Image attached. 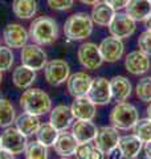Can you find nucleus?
Here are the masks:
<instances>
[{
  "label": "nucleus",
  "mask_w": 151,
  "mask_h": 159,
  "mask_svg": "<svg viewBox=\"0 0 151 159\" xmlns=\"http://www.w3.org/2000/svg\"><path fill=\"white\" fill-rule=\"evenodd\" d=\"M29 39L37 45H50L58 39V25L49 16L36 17L29 25Z\"/></svg>",
  "instance_id": "obj_1"
},
{
  "label": "nucleus",
  "mask_w": 151,
  "mask_h": 159,
  "mask_svg": "<svg viewBox=\"0 0 151 159\" xmlns=\"http://www.w3.org/2000/svg\"><path fill=\"white\" fill-rule=\"evenodd\" d=\"M20 106L33 116H44L52 110V99L41 89L28 88L20 97Z\"/></svg>",
  "instance_id": "obj_3"
},
{
  "label": "nucleus",
  "mask_w": 151,
  "mask_h": 159,
  "mask_svg": "<svg viewBox=\"0 0 151 159\" xmlns=\"http://www.w3.org/2000/svg\"><path fill=\"white\" fill-rule=\"evenodd\" d=\"M110 89H112V99L115 102L126 101L133 92L131 82L125 76H114L110 80Z\"/></svg>",
  "instance_id": "obj_19"
},
{
  "label": "nucleus",
  "mask_w": 151,
  "mask_h": 159,
  "mask_svg": "<svg viewBox=\"0 0 151 159\" xmlns=\"http://www.w3.org/2000/svg\"><path fill=\"white\" fill-rule=\"evenodd\" d=\"M119 138L121 137H119L118 129H115L114 126H103L98 129L97 135H95L93 142L95 147H98L101 151L108 154L112 148L118 146Z\"/></svg>",
  "instance_id": "obj_15"
},
{
  "label": "nucleus",
  "mask_w": 151,
  "mask_h": 159,
  "mask_svg": "<svg viewBox=\"0 0 151 159\" xmlns=\"http://www.w3.org/2000/svg\"><path fill=\"white\" fill-rule=\"evenodd\" d=\"M77 57L80 64L89 70H97V69L105 62L99 53L98 45L94 43H84L78 47Z\"/></svg>",
  "instance_id": "obj_9"
},
{
  "label": "nucleus",
  "mask_w": 151,
  "mask_h": 159,
  "mask_svg": "<svg viewBox=\"0 0 151 159\" xmlns=\"http://www.w3.org/2000/svg\"><path fill=\"white\" fill-rule=\"evenodd\" d=\"M144 27H146L147 31H151V15L144 20Z\"/></svg>",
  "instance_id": "obj_42"
},
{
  "label": "nucleus",
  "mask_w": 151,
  "mask_h": 159,
  "mask_svg": "<svg viewBox=\"0 0 151 159\" xmlns=\"http://www.w3.org/2000/svg\"><path fill=\"white\" fill-rule=\"evenodd\" d=\"M114 13H115L114 9L102 0V2H99L95 4V6H93L92 12H90V17H92L93 23L97 24V25L108 27L110 21H112Z\"/></svg>",
  "instance_id": "obj_23"
},
{
  "label": "nucleus",
  "mask_w": 151,
  "mask_h": 159,
  "mask_svg": "<svg viewBox=\"0 0 151 159\" xmlns=\"http://www.w3.org/2000/svg\"><path fill=\"white\" fill-rule=\"evenodd\" d=\"M150 2H151V0H150Z\"/></svg>",
  "instance_id": "obj_48"
},
{
  "label": "nucleus",
  "mask_w": 151,
  "mask_h": 159,
  "mask_svg": "<svg viewBox=\"0 0 151 159\" xmlns=\"http://www.w3.org/2000/svg\"><path fill=\"white\" fill-rule=\"evenodd\" d=\"M28 39H29V33L20 24L12 23L4 28L3 40L6 43V45L11 49H20L24 45H27Z\"/></svg>",
  "instance_id": "obj_12"
},
{
  "label": "nucleus",
  "mask_w": 151,
  "mask_h": 159,
  "mask_svg": "<svg viewBox=\"0 0 151 159\" xmlns=\"http://www.w3.org/2000/svg\"><path fill=\"white\" fill-rule=\"evenodd\" d=\"M108 159H122L123 157H122V152H121V150L118 148V146L117 147H114V148H112L108 154Z\"/></svg>",
  "instance_id": "obj_38"
},
{
  "label": "nucleus",
  "mask_w": 151,
  "mask_h": 159,
  "mask_svg": "<svg viewBox=\"0 0 151 159\" xmlns=\"http://www.w3.org/2000/svg\"><path fill=\"white\" fill-rule=\"evenodd\" d=\"M60 159H72V158H70V157H61Z\"/></svg>",
  "instance_id": "obj_45"
},
{
  "label": "nucleus",
  "mask_w": 151,
  "mask_h": 159,
  "mask_svg": "<svg viewBox=\"0 0 151 159\" xmlns=\"http://www.w3.org/2000/svg\"><path fill=\"white\" fill-rule=\"evenodd\" d=\"M78 146V142L76 141V138L73 137L72 131H60L57 141L53 145L54 151L60 157H72L74 155V151Z\"/></svg>",
  "instance_id": "obj_21"
},
{
  "label": "nucleus",
  "mask_w": 151,
  "mask_h": 159,
  "mask_svg": "<svg viewBox=\"0 0 151 159\" xmlns=\"http://www.w3.org/2000/svg\"><path fill=\"white\" fill-rule=\"evenodd\" d=\"M70 110L74 119H88V121H93L97 116V105L93 103L90 99L84 97H77L70 106Z\"/></svg>",
  "instance_id": "obj_18"
},
{
  "label": "nucleus",
  "mask_w": 151,
  "mask_h": 159,
  "mask_svg": "<svg viewBox=\"0 0 151 159\" xmlns=\"http://www.w3.org/2000/svg\"><path fill=\"white\" fill-rule=\"evenodd\" d=\"M103 2L108 3L115 12H118L121 9H125V7L127 6V3H129V0H103Z\"/></svg>",
  "instance_id": "obj_36"
},
{
  "label": "nucleus",
  "mask_w": 151,
  "mask_h": 159,
  "mask_svg": "<svg viewBox=\"0 0 151 159\" xmlns=\"http://www.w3.org/2000/svg\"><path fill=\"white\" fill-rule=\"evenodd\" d=\"M12 11L15 16H17L19 19H32L37 12V2L36 0H13Z\"/></svg>",
  "instance_id": "obj_26"
},
{
  "label": "nucleus",
  "mask_w": 151,
  "mask_h": 159,
  "mask_svg": "<svg viewBox=\"0 0 151 159\" xmlns=\"http://www.w3.org/2000/svg\"><path fill=\"white\" fill-rule=\"evenodd\" d=\"M0 98H3V97H2V94H0Z\"/></svg>",
  "instance_id": "obj_47"
},
{
  "label": "nucleus",
  "mask_w": 151,
  "mask_h": 159,
  "mask_svg": "<svg viewBox=\"0 0 151 159\" xmlns=\"http://www.w3.org/2000/svg\"><path fill=\"white\" fill-rule=\"evenodd\" d=\"M92 81L93 78L86 72H76L70 74L69 78L66 80V88L69 94L73 98L86 96L90 85H92Z\"/></svg>",
  "instance_id": "obj_14"
},
{
  "label": "nucleus",
  "mask_w": 151,
  "mask_h": 159,
  "mask_svg": "<svg viewBox=\"0 0 151 159\" xmlns=\"http://www.w3.org/2000/svg\"><path fill=\"white\" fill-rule=\"evenodd\" d=\"M25 159H48V147L40 142H29L25 148Z\"/></svg>",
  "instance_id": "obj_31"
},
{
  "label": "nucleus",
  "mask_w": 151,
  "mask_h": 159,
  "mask_svg": "<svg viewBox=\"0 0 151 159\" xmlns=\"http://www.w3.org/2000/svg\"><path fill=\"white\" fill-rule=\"evenodd\" d=\"M125 12L134 21H144L151 15V2L150 0H129L125 7Z\"/></svg>",
  "instance_id": "obj_22"
},
{
  "label": "nucleus",
  "mask_w": 151,
  "mask_h": 159,
  "mask_svg": "<svg viewBox=\"0 0 151 159\" xmlns=\"http://www.w3.org/2000/svg\"><path fill=\"white\" fill-rule=\"evenodd\" d=\"M73 4L74 0H48V6L53 11H68Z\"/></svg>",
  "instance_id": "obj_34"
},
{
  "label": "nucleus",
  "mask_w": 151,
  "mask_h": 159,
  "mask_svg": "<svg viewBox=\"0 0 151 159\" xmlns=\"http://www.w3.org/2000/svg\"><path fill=\"white\" fill-rule=\"evenodd\" d=\"M86 97L95 103L97 106H103L112 101V89H110V80L105 77L93 78L92 85L86 94Z\"/></svg>",
  "instance_id": "obj_10"
},
{
  "label": "nucleus",
  "mask_w": 151,
  "mask_h": 159,
  "mask_svg": "<svg viewBox=\"0 0 151 159\" xmlns=\"http://www.w3.org/2000/svg\"><path fill=\"white\" fill-rule=\"evenodd\" d=\"M0 159H15V155L2 148V150H0Z\"/></svg>",
  "instance_id": "obj_40"
},
{
  "label": "nucleus",
  "mask_w": 151,
  "mask_h": 159,
  "mask_svg": "<svg viewBox=\"0 0 151 159\" xmlns=\"http://www.w3.org/2000/svg\"><path fill=\"white\" fill-rule=\"evenodd\" d=\"M82 4H85V6H95L97 3H99V2H102V0H80Z\"/></svg>",
  "instance_id": "obj_41"
},
{
  "label": "nucleus",
  "mask_w": 151,
  "mask_h": 159,
  "mask_svg": "<svg viewBox=\"0 0 151 159\" xmlns=\"http://www.w3.org/2000/svg\"><path fill=\"white\" fill-rule=\"evenodd\" d=\"M99 53L102 56L103 61L106 62H117L122 58L125 53V44L121 39L114 37L110 34L109 37H105L99 43Z\"/></svg>",
  "instance_id": "obj_11"
},
{
  "label": "nucleus",
  "mask_w": 151,
  "mask_h": 159,
  "mask_svg": "<svg viewBox=\"0 0 151 159\" xmlns=\"http://www.w3.org/2000/svg\"><path fill=\"white\" fill-rule=\"evenodd\" d=\"M15 123H16L17 130H20L24 135H27V137L36 134L40 125H41L39 116H33V114L27 113V111L20 114V116L15 119Z\"/></svg>",
  "instance_id": "obj_24"
},
{
  "label": "nucleus",
  "mask_w": 151,
  "mask_h": 159,
  "mask_svg": "<svg viewBox=\"0 0 151 159\" xmlns=\"http://www.w3.org/2000/svg\"><path fill=\"white\" fill-rule=\"evenodd\" d=\"M0 141H2V148L8 152L13 154V155H19L25 151L28 145L27 135L17 130L16 127H6L4 133L0 135Z\"/></svg>",
  "instance_id": "obj_7"
},
{
  "label": "nucleus",
  "mask_w": 151,
  "mask_h": 159,
  "mask_svg": "<svg viewBox=\"0 0 151 159\" xmlns=\"http://www.w3.org/2000/svg\"><path fill=\"white\" fill-rule=\"evenodd\" d=\"M139 119V113L133 103L117 102L110 111V122L118 130H130Z\"/></svg>",
  "instance_id": "obj_4"
},
{
  "label": "nucleus",
  "mask_w": 151,
  "mask_h": 159,
  "mask_svg": "<svg viewBox=\"0 0 151 159\" xmlns=\"http://www.w3.org/2000/svg\"><path fill=\"white\" fill-rule=\"evenodd\" d=\"M146 114H147V118L151 119V102H150V105L147 106V109H146Z\"/></svg>",
  "instance_id": "obj_43"
},
{
  "label": "nucleus",
  "mask_w": 151,
  "mask_h": 159,
  "mask_svg": "<svg viewBox=\"0 0 151 159\" xmlns=\"http://www.w3.org/2000/svg\"><path fill=\"white\" fill-rule=\"evenodd\" d=\"M0 150H2V141H0Z\"/></svg>",
  "instance_id": "obj_46"
},
{
  "label": "nucleus",
  "mask_w": 151,
  "mask_h": 159,
  "mask_svg": "<svg viewBox=\"0 0 151 159\" xmlns=\"http://www.w3.org/2000/svg\"><path fill=\"white\" fill-rule=\"evenodd\" d=\"M108 28L112 36L123 40V39H129L130 36L134 34L135 29H137V21H134L126 12L118 11L114 13Z\"/></svg>",
  "instance_id": "obj_6"
},
{
  "label": "nucleus",
  "mask_w": 151,
  "mask_h": 159,
  "mask_svg": "<svg viewBox=\"0 0 151 159\" xmlns=\"http://www.w3.org/2000/svg\"><path fill=\"white\" fill-rule=\"evenodd\" d=\"M15 61V56L12 49L8 47H0V70H8L11 69Z\"/></svg>",
  "instance_id": "obj_32"
},
{
  "label": "nucleus",
  "mask_w": 151,
  "mask_h": 159,
  "mask_svg": "<svg viewBox=\"0 0 151 159\" xmlns=\"http://www.w3.org/2000/svg\"><path fill=\"white\" fill-rule=\"evenodd\" d=\"M21 65L37 72L44 69L48 62V57L44 49L37 44H27L21 48Z\"/></svg>",
  "instance_id": "obj_5"
},
{
  "label": "nucleus",
  "mask_w": 151,
  "mask_h": 159,
  "mask_svg": "<svg viewBox=\"0 0 151 159\" xmlns=\"http://www.w3.org/2000/svg\"><path fill=\"white\" fill-rule=\"evenodd\" d=\"M2 81H3V72L0 70V84H2Z\"/></svg>",
  "instance_id": "obj_44"
},
{
  "label": "nucleus",
  "mask_w": 151,
  "mask_h": 159,
  "mask_svg": "<svg viewBox=\"0 0 151 159\" xmlns=\"http://www.w3.org/2000/svg\"><path fill=\"white\" fill-rule=\"evenodd\" d=\"M143 151H144V155L147 159H151V141L146 142L144 146H143Z\"/></svg>",
  "instance_id": "obj_39"
},
{
  "label": "nucleus",
  "mask_w": 151,
  "mask_h": 159,
  "mask_svg": "<svg viewBox=\"0 0 151 159\" xmlns=\"http://www.w3.org/2000/svg\"><path fill=\"white\" fill-rule=\"evenodd\" d=\"M44 76L49 85L58 86L64 84L70 76V66L64 60H50L44 66Z\"/></svg>",
  "instance_id": "obj_8"
},
{
  "label": "nucleus",
  "mask_w": 151,
  "mask_h": 159,
  "mask_svg": "<svg viewBox=\"0 0 151 159\" xmlns=\"http://www.w3.org/2000/svg\"><path fill=\"white\" fill-rule=\"evenodd\" d=\"M105 154L103 151H101L98 147H95L93 146L92 148V151H90V155H89V159H105Z\"/></svg>",
  "instance_id": "obj_37"
},
{
  "label": "nucleus",
  "mask_w": 151,
  "mask_h": 159,
  "mask_svg": "<svg viewBox=\"0 0 151 159\" xmlns=\"http://www.w3.org/2000/svg\"><path fill=\"white\" fill-rule=\"evenodd\" d=\"M49 122L54 129L58 131H65L72 126L74 122V117L72 114L70 107L66 105H57L50 110L49 116Z\"/></svg>",
  "instance_id": "obj_17"
},
{
  "label": "nucleus",
  "mask_w": 151,
  "mask_h": 159,
  "mask_svg": "<svg viewBox=\"0 0 151 159\" xmlns=\"http://www.w3.org/2000/svg\"><path fill=\"white\" fill-rule=\"evenodd\" d=\"M138 48L147 56H151V31H143L138 37Z\"/></svg>",
  "instance_id": "obj_33"
},
{
  "label": "nucleus",
  "mask_w": 151,
  "mask_h": 159,
  "mask_svg": "<svg viewBox=\"0 0 151 159\" xmlns=\"http://www.w3.org/2000/svg\"><path fill=\"white\" fill-rule=\"evenodd\" d=\"M12 81L19 89H28L36 81V72L24 65H20L12 73Z\"/></svg>",
  "instance_id": "obj_25"
},
{
  "label": "nucleus",
  "mask_w": 151,
  "mask_h": 159,
  "mask_svg": "<svg viewBox=\"0 0 151 159\" xmlns=\"http://www.w3.org/2000/svg\"><path fill=\"white\" fill-rule=\"evenodd\" d=\"M149 57L150 56L140 52L139 49L130 52L125 57V69L133 76H143L151 68V62Z\"/></svg>",
  "instance_id": "obj_13"
},
{
  "label": "nucleus",
  "mask_w": 151,
  "mask_h": 159,
  "mask_svg": "<svg viewBox=\"0 0 151 159\" xmlns=\"http://www.w3.org/2000/svg\"><path fill=\"white\" fill-rule=\"evenodd\" d=\"M118 148L122 152L125 159H135L138 158L139 152L143 148V142L134 134L131 135H123L118 141Z\"/></svg>",
  "instance_id": "obj_20"
},
{
  "label": "nucleus",
  "mask_w": 151,
  "mask_h": 159,
  "mask_svg": "<svg viewBox=\"0 0 151 159\" xmlns=\"http://www.w3.org/2000/svg\"><path fill=\"white\" fill-rule=\"evenodd\" d=\"M92 148H93V146L90 145V142H88V143H78V146H77V148H76V151H74L76 159H89Z\"/></svg>",
  "instance_id": "obj_35"
},
{
  "label": "nucleus",
  "mask_w": 151,
  "mask_h": 159,
  "mask_svg": "<svg viewBox=\"0 0 151 159\" xmlns=\"http://www.w3.org/2000/svg\"><path fill=\"white\" fill-rule=\"evenodd\" d=\"M93 25V20L86 12L73 13L64 24V34L72 41H81L92 34Z\"/></svg>",
  "instance_id": "obj_2"
},
{
  "label": "nucleus",
  "mask_w": 151,
  "mask_h": 159,
  "mask_svg": "<svg viewBox=\"0 0 151 159\" xmlns=\"http://www.w3.org/2000/svg\"><path fill=\"white\" fill-rule=\"evenodd\" d=\"M16 119V111L11 101L0 98V127H9Z\"/></svg>",
  "instance_id": "obj_28"
},
{
  "label": "nucleus",
  "mask_w": 151,
  "mask_h": 159,
  "mask_svg": "<svg viewBox=\"0 0 151 159\" xmlns=\"http://www.w3.org/2000/svg\"><path fill=\"white\" fill-rule=\"evenodd\" d=\"M135 96L142 102H151V76H144L137 82Z\"/></svg>",
  "instance_id": "obj_29"
},
{
  "label": "nucleus",
  "mask_w": 151,
  "mask_h": 159,
  "mask_svg": "<svg viewBox=\"0 0 151 159\" xmlns=\"http://www.w3.org/2000/svg\"><path fill=\"white\" fill-rule=\"evenodd\" d=\"M58 134L60 131L50 125V122H45V123H41L39 127V130L36 133V141L44 145L45 147H50L56 143Z\"/></svg>",
  "instance_id": "obj_27"
},
{
  "label": "nucleus",
  "mask_w": 151,
  "mask_h": 159,
  "mask_svg": "<svg viewBox=\"0 0 151 159\" xmlns=\"http://www.w3.org/2000/svg\"><path fill=\"white\" fill-rule=\"evenodd\" d=\"M134 135L138 137L143 143L151 141V119L147 117L138 119V122L133 127Z\"/></svg>",
  "instance_id": "obj_30"
},
{
  "label": "nucleus",
  "mask_w": 151,
  "mask_h": 159,
  "mask_svg": "<svg viewBox=\"0 0 151 159\" xmlns=\"http://www.w3.org/2000/svg\"><path fill=\"white\" fill-rule=\"evenodd\" d=\"M70 127H72L70 131L78 143L93 142L98 131L95 123L88 119H76V122H73Z\"/></svg>",
  "instance_id": "obj_16"
}]
</instances>
